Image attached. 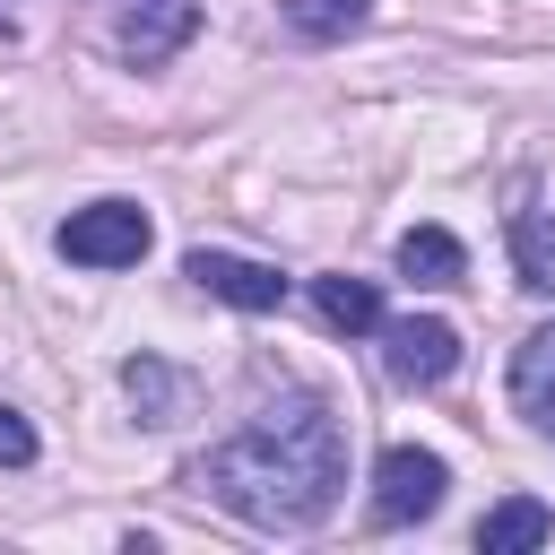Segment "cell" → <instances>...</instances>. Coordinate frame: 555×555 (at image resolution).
Segmentation results:
<instances>
[{
    "instance_id": "obj_1",
    "label": "cell",
    "mask_w": 555,
    "mask_h": 555,
    "mask_svg": "<svg viewBox=\"0 0 555 555\" xmlns=\"http://www.w3.org/2000/svg\"><path fill=\"white\" fill-rule=\"evenodd\" d=\"M191 486L251 529H312L347 486V425L321 390H278L251 408L243 434L191 460Z\"/></svg>"
},
{
    "instance_id": "obj_2",
    "label": "cell",
    "mask_w": 555,
    "mask_h": 555,
    "mask_svg": "<svg viewBox=\"0 0 555 555\" xmlns=\"http://www.w3.org/2000/svg\"><path fill=\"white\" fill-rule=\"evenodd\" d=\"M52 243H61V260H78V269H130V260H147L156 225H147L139 199H87V208L61 217Z\"/></svg>"
},
{
    "instance_id": "obj_3",
    "label": "cell",
    "mask_w": 555,
    "mask_h": 555,
    "mask_svg": "<svg viewBox=\"0 0 555 555\" xmlns=\"http://www.w3.org/2000/svg\"><path fill=\"white\" fill-rule=\"evenodd\" d=\"M442 494H451V468H442L434 451H416V442H390V451L373 460V520H382V529L434 520V512H442Z\"/></svg>"
},
{
    "instance_id": "obj_4",
    "label": "cell",
    "mask_w": 555,
    "mask_h": 555,
    "mask_svg": "<svg viewBox=\"0 0 555 555\" xmlns=\"http://www.w3.org/2000/svg\"><path fill=\"white\" fill-rule=\"evenodd\" d=\"M191 35H199V0H121V17H113V43L130 69H165Z\"/></svg>"
},
{
    "instance_id": "obj_5",
    "label": "cell",
    "mask_w": 555,
    "mask_h": 555,
    "mask_svg": "<svg viewBox=\"0 0 555 555\" xmlns=\"http://www.w3.org/2000/svg\"><path fill=\"white\" fill-rule=\"evenodd\" d=\"M382 364H390V382H408V390H434V382L460 364V330H451V321H434V312L382 321Z\"/></svg>"
},
{
    "instance_id": "obj_6",
    "label": "cell",
    "mask_w": 555,
    "mask_h": 555,
    "mask_svg": "<svg viewBox=\"0 0 555 555\" xmlns=\"http://www.w3.org/2000/svg\"><path fill=\"white\" fill-rule=\"evenodd\" d=\"M182 278H191L199 295L234 304V312H278V304H286V278H278L269 260H243V251H191Z\"/></svg>"
},
{
    "instance_id": "obj_7",
    "label": "cell",
    "mask_w": 555,
    "mask_h": 555,
    "mask_svg": "<svg viewBox=\"0 0 555 555\" xmlns=\"http://www.w3.org/2000/svg\"><path fill=\"white\" fill-rule=\"evenodd\" d=\"M512 408L555 442V321H546V330H529V338L512 347Z\"/></svg>"
},
{
    "instance_id": "obj_8",
    "label": "cell",
    "mask_w": 555,
    "mask_h": 555,
    "mask_svg": "<svg viewBox=\"0 0 555 555\" xmlns=\"http://www.w3.org/2000/svg\"><path fill=\"white\" fill-rule=\"evenodd\" d=\"M555 538V512L538 503V494H503L486 520H477V546L486 555H529V546H546Z\"/></svg>"
},
{
    "instance_id": "obj_9",
    "label": "cell",
    "mask_w": 555,
    "mask_h": 555,
    "mask_svg": "<svg viewBox=\"0 0 555 555\" xmlns=\"http://www.w3.org/2000/svg\"><path fill=\"white\" fill-rule=\"evenodd\" d=\"M460 269H468V251H460L451 225H408L399 234V278L408 286H460Z\"/></svg>"
},
{
    "instance_id": "obj_10",
    "label": "cell",
    "mask_w": 555,
    "mask_h": 555,
    "mask_svg": "<svg viewBox=\"0 0 555 555\" xmlns=\"http://www.w3.org/2000/svg\"><path fill=\"white\" fill-rule=\"evenodd\" d=\"M312 312H321L330 330H347V338H364V330H382V295H373V278H347V269H330V278H312Z\"/></svg>"
},
{
    "instance_id": "obj_11",
    "label": "cell",
    "mask_w": 555,
    "mask_h": 555,
    "mask_svg": "<svg viewBox=\"0 0 555 555\" xmlns=\"http://www.w3.org/2000/svg\"><path fill=\"white\" fill-rule=\"evenodd\" d=\"M121 390H130L139 425H173V416H182V399H191V382H182L165 356H130V364H121Z\"/></svg>"
},
{
    "instance_id": "obj_12",
    "label": "cell",
    "mask_w": 555,
    "mask_h": 555,
    "mask_svg": "<svg viewBox=\"0 0 555 555\" xmlns=\"http://www.w3.org/2000/svg\"><path fill=\"white\" fill-rule=\"evenodd\" d=\"M512 269H520L529 295H555V217H546V208L512 217Z\"/></svg>"
},
{
    "instance_id": "obj_13",
    "label": "cell",
    "mask_w": 555,
    "mask_h": 555,
    "mask_svg": "<svg viewBox=\"0 0 555 555\" xmlns=\"http://www.w3.org/2000/svg\"><path fill=\"white\" fill-rule=\"evenodd\" d=\"M364 17H373V0H286V26L304 43H347Z\"/></svg>"
},
{
    "instance_id": "obj_14",
    "label": "cell",
    "mask_w": 555,
    "mask_h": 555,
    "mask_svg": "<svg viewBox=\"0 0 555 555\" xmlns=\"http://www.w3.org/2000/svg\"><path fill=\"white\" fill-rule=\"evenodd\" d=\"M35 451H43V442H35V425L0 399V468H35Z\"/></svg>"
},
{
    "instance_id": "obj_15",
    "label": "cell",
    "mask_w": 555,
    "mask_h": 555,
    "mask_svg": "<svg viewBox=\"0 0 555 555\" xmlns=\"http://www.w3.org/2000/svg\"><path fill=\"white\" fill-rule=\"evenodd\" d=\"M0 35H9V0H0Z\"/></svg>"
}]
</instances>
